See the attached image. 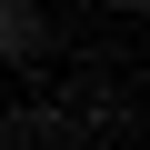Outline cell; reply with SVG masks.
I'll return each instance as SVG.
<instances>
[{"mask_svg": "<svg viewBox=\"0 0 150 150\" xmlns=\"http://www.w3.org/2000/svg\"><path fill=\"white\" fill-rule=\"evenodd\" d=\"M0 150H90V140H80V120H70L60 90H30V100L0 110Z\"/></svg>", "mask_w": 150, "mask_h": 150, "instance_id": "1", "label": "cell"}, {"mask_svg": "<svg viewBox=\"0 0 150 150\" xmlns=\"http://www.w3.org/2000/svg\"><path fill=\"white\" fill-rule=\"evenodd\" d=\"M60 100H70V120H80V140H130V100H120L110 70H70Z\"/></svg>", "mask_w": 150, "mask_h": 150, "instance_id": "2", "label": "cell"}, {"mask_svg": "<svg viewBox=\"0 0 150 150\" xmlns=\"http://www.w3.org/2000/svg\"><path fill=\"white\" fill-rule=\"evenodd\" d=\"M40 60H50V10L40 0H0V70L40 80Z\"/></svg>", "mask_w": 150, "mask_h": 150, "instance_id": "3", "label": "cell"}]
</instances>
